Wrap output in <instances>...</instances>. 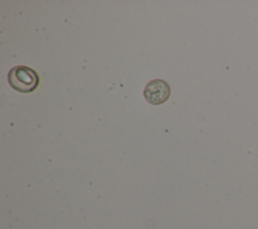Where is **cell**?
<instances>
[{"instance_id": "1", "label": "cell", "mask_w": 258, "mask_h": 229, "mask_svg": "<svg viewBox=\"0 0 258 229\" xmlns=\"http://www.w3.org/2000/svg\"><path fill=\"white\" fill-rule=\"evenodd\" d=\"M8 82L14 90L21 93H30L37 88L39 77L33 69L25 66H17L10 70Z\"/></svg>"}, {"instance_id": "2", "label": "cell", "mask_w": 258, "mask_h": 229, "mask_svg": "<svg viewBox=\"0 0 258 229\" xmlns=\"http://www.w3.org/2000/svg\"><path fill=\"white\" fill-rule=\"evenodd\" d=\"M143 95L148 103L152 105H160L169 98L170 87L163 80H152L146 84Z\"/></svg>"}]
</instances>
